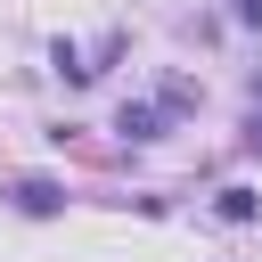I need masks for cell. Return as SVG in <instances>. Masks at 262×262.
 Here are the masks:
<instances>
[{
	"mask_svg": "<svg viewBox=\"0 0 262 262\" xmlns=\"http://www.w3.org/2000/svg\"><path fill=\"white\" fill-rule=\"evenodd\" d=\"M8 196H16V205H25V213H57V205H66V196H57V188H49V180H16V188H8Z\"/></svg>",
	"mask_w": 262,
	"mask_h": 262,
	"instance_id": "1",
	"label": "cell"
},
{
	"mask_svg": "<svg viewBox=\"0 0 262 262\" xmlns=\"http://www.w3.org/2000/svg\"><path fill=\"white\" fill-rule=\"evenodd\" d=\"M156 123H164L156 106H123V123H115V131H123V139H156Z\"/></svg>",
	"mask_w": 262,
	"mask_h": 262,
	"instance_id": "2",
	"label": "cell"
},
{
	"mask_svg": "<svg viewBox=\"0 0 262 262\" xmlns=\"http://www.w3.org/2000/svg\"><path fill=\"white\" fill-rule=\"evenodd\" d=\"M237 16H246V25H262V0H237Z\"/></svg>",
	"mask_w": 262,
	"mask_h": 262,
	"instance_id": "3",
	"label": "cell"
}]
</instances>
